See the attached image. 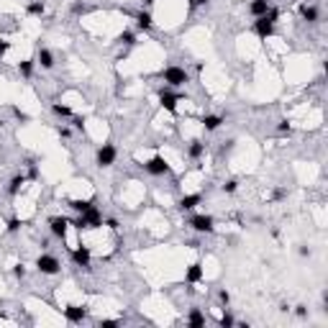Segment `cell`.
Returning a JSON list of instances; mask_svg holds the SVG:
<instances>
[{
    "mask_svg": "<svg viewBox=\"0 0 328 328\" xmlns=\"http://www.w3.org/2000/svg\"><path fill=\"white\" fill-rule=\"evenodd\" d=\"M277 18H279V10L277 8H269L267 10V16H259L254 21V33L259 39H269V36H275V24H277Z\"/></svg>",
    "mask_w": 328,
    "mask_h": 328,
    "instance_id": "cell-1",
    "label": "cell"
},
{
    "mask_svg": "<svg viewBox=\"0 0 328 328\" xmlns=\"http://www.w3.org/2000/svg\"><path fill=\"white\" fill-rule=\"evenodd\" d=\"M72 226L77 231H93V228H100L103 226V213H100L95 205H90L85 213H80L75 221H72Z\"/></svg>",
    "mask_w": 328,
    "mask_h": 328,
    "instance_id": "cell-2",
    "label": "cell"
},
{
    "mask_svg": "<svg viewBox=\"0 0 328 328\" xmlns=\"http://www.w3.org/2000/svg\"><path fill=\"white\" fill-rule=\"evenodd\" d=\"M162 80L169 85V87H182L185 82H190V75L185 67H177V64H169L167 70L162 72Z\"/></svg>",
    "mask_w": 328,
    "mask_h": 328,
    "instance_id": "cell-3",
    "label": "cell"
},
{
    "mask_svg": "<svg viewBox=\"0 0 328 328\" xmlns=\"http://www.w3.org/2000/svg\"><path fill=\"white\" fill-rule=\"evenodd\" d=\"M187 226H190L192 231H198V233H213V231H216V221H213V216H205V213L192 216L187 221Z\"/></svg>",
    "mask_w": 328,
    "mask_h": 328,
    "instance_id": "cell-4",
    "label": "cell"
},
{
    "mask_svg": "<svg viewBox=\"0 0 328 328\" xmlns=\"http://www.w3.org/2000/svg\"><path fill=\"white\" fill-rule=\"evenodd\" d=\"M36 269L41 275H59L62 272V264H59V259L56 256H51V254H41L39 259H36Z\"/></svg>",
    "mask_w": 328,
    "mask_h": 328,
    "instance_id": "cell-5",
    "label": "cell"
},
{
    "mask_svg": "<svg viewBox=\"0 0 328 328\" xmlns=\"http://www.w3.org/2000/svg\"><path fill=\"white\" fill-rule=\"evenodd\" d=\"M116 156H118V149L113 144H103L95 154V164L98 167H113L116 164Z\"/></svg>",
    "mask_w": 328,
    "mask_h": 328,
    "instance_id": "cell-6",
    "label": "cell"
},
{
    "mask_svg": "<svg viewBox=\"0 0 328 328\" xmlns=\"http://www.w3.org/2000/svg\"><path fill=\"white\" fill-rule=\"evenodd\" d=\"M144 169H146V172H149V175H154V177H162V175H169V172H172V167L167 164V159H164L162 154L151 156V159L144 164Z\"/></svg>",
    "mask_w": 328,
    "mask_h": 328,
    "instance_id": "cell-7",
    "label": "cell"
},
{
    "mask_svg": "<svg viewBox=\"0 0 328 328\" xmlns=\"http://www.w3.org/2000/svg\"><path fill=\"white\" fill-rule=\"evenodd\" d=\"M177 103H179V95H177V93H172L169 87H159V105H162L167 113L177 116Z\"/></svg>",
    "mask_w": 328,
    "mask_h": 328,
    "instance_id": "cell-8",
    "label": "cell"
},
{
    "mask_svg": "<svg viewBox=\"0 0 328 328\" xmlns=\"http://www.w3.org/2000/svg\"><path fill=\"white\" fill-rule=\"evenodd\" d=\"M67 228H70V221H67L64 216H51L49 218V231H51L54 239L64 241L67 239Z\"/></svg>",
    "mask_w": 328,
    "mask_h": 328,
    "instance_id": "cell-9",
    "label": "cell"
},
{
    "mask_svg": "<svg viewBox=\"0 0 328 328\" xmlns=\"http://www.w3.org/2000/svg\"><path fill=\"white\" fill-rule=\"evenodd\" d=\"M298 13H300L303 21H308V24H318V21H321V10H318V5H313V3H300Z\"/></svg>",
    "mask_w": 328,
    "mask_h": 328,
    "instance_id": "cell-10",
    "label": "cell"
},
{
    "mask_svg": "<svg viewBox=\"0 0 328 328\" xmlns=\"http://www.w3.org/2000/svg\"><path fill=\"white\" fill-rule=\"evenodd\" d=\"M64 318L70 323H82L87 318V308H80V305H67V308H64Z\"/></svg>",
    "mask_w": 328,
    "mask_h": 328,
    "instance_id": "cell-11",
    "label": "cell"
},
{
    "mask_svg": "<svg viewBox=\"0 0 328 328\" xmlns=\"http://www.w3.org/2000/svg\"><path fill=\"white\" fill-rule=\"evenodd\" d=\"M90 259H93V254H90V249L87 246H77L72 249V262L77 267H90Z\"/></svg>",
    "mask_w": 328,
    "mask_h": 328,
    "instance_id": "cell-12",
    "label": "cell"
},
{
    "mask_svg": "<svg viewBox=\"0 0 328 328\" xmlns=\"http://www.w3.org/2000/svg\"><path fill=\"white\" fill-rule=\"evenodd\" d=\"M200 202H202V195H200V192H192V195H185V198L177 200V208L185 213V210H192L195 205H200Z\"/></svg>",
    "mask_w": 328,
    "mask_h": 328,
    "instance_id": "cell-13",
    "label": "cell"
},
{
    "mask_svg": "<svg viewBox=\"0 0 328 328\" xmlns=\"http://www.w3.org/2000/svg\"><path fill=\"white\" fill-rule=\"evenodd\" d=\"M185 279H187V285H198V282H202V264H200V262H192V264L187 267Z\"/></svg>",
    "mask_w": 328,
    "mask_h": 328,
    "instance_id": "cell-14",
    "label": "cell"
},
{
    "mask_svg": "<svg viewBox=\"0 0 328 328\" xmlns=\"http://www.w3.org/2000/svg\"><path fill=\"white\" fill-rule=\"evenodd\" d=\"M133 18H136L139 31H151V28H154V21H151V13H149V10H139V13H133Z\"/></svg>",
    "mask_w": 328,
    "mask_h": 328,
    "instance_id": "cell-15",
    "label": "cell"
},
{
    "mask_svg": "<svg viewBox=\"0 0 328 328\" xmlns=\"http://www.w3.org/2000/svg\"><path fill=\"white\" fill-rule=\"evenodd\" d=\"M269 8H272L269 0H252V3H249V13H252L254 18H259V16H267Z\"/></svg>",
    "mask_w": 328,
    "mask_h": 328,
    "instance_id": "cell-16",
    "label": "cell"
},
{
    "mask_svg": "<svg viewBox=\"0 0 328 328\" xmlns=\"http://www.w3.org/2000/svg\"><path fill=\"white\" fill-rule=\"evenodd\" d=\"M187 326H192V328H202V326H205V315H202L200 308H190V313H187Z\"/></svg>",
    "mask_w": 328,
    "mask_h": 328,
    "instance_id": "cell-17",
    "label": "cell"
},
{
    "mask_svg": "<svg viewBox=\"0 0 328 328\" xmlns=\"http://www.w3.org/2000/svg\"><path fill=\"white\" fill-rule=\"evenodd\" d=\"M36 62L44 67V70H51V67H54V54H51L47 47H41L39 54H36Z\"/></svg>",
    "mask_w": 328,
    "mask_h": 328,
    "instance_id": "cell-18",
    "label": "cell"
},
{
    "mask_svg": "<svg viewBox=\"0 0 328 328\" xmlns=\"http://www.w3.org/2000/svg\"><path fill=\"white\" fill-rule=\"evenodd\" d=\"M202 154H205V144H202L200 139H192L190 146H187V156L190 159H200Z\"/></svg>",
    "mask_w": 328,
    "mask_h": 328,
    "instance_id": "cell-19",
    "label": "cell"
},
{
    "mask_svg": "<svg viewBox=\"0 0 328 328\" xmlns=\"http://www.w3.org/2000/svg\"><path fill=\"white\" fill-rule=\"evenodd\" d=\"M24 185H26V175L10 177V182H8V195H18V192L24 190Z\"/></svg>",
    "mask_w": 328,
    "mask_h": 328,
    "instance_id": "cell-20",
    "label": "cell"
},
{
    "mask_svg": "<svg viewBox=\"0 0 328 328\" xmlns=\"http://www.w3.org/2000/svg\"><path fill=\"white\" fill-rule=\"evenodd\" d=\"M67 205H70L75 213H85L90 205H95V198H90V200H77V198H72V200H67Z\"/></svg>",
    "mask_w": 328,
    "mask_h": 328,
    "instance_id": "cell-21",
    "label": "cell"
},
{
    "mask_svg": "<svg viewBox=\"0 0 328 328\" xmlns=\"http://www.w3.org/2000/svg\"><path fill=\"white\" fill-rule=\"evenodd\" d=\"M221 123H223V116H205L202 118V128L205 131H218Z\"/></svg>",
    "mask_w": 328,
    "mask_h": 328,
    "instance_id": "cell-22",
    "label": "cell"
},
{
    "mask_svg": "<svg viewBox=\"0 0 328 328\" xmlns=\"http://www.w3.org/2000/svg\"><path fill=\"white\" fill-rule=\"evenodd\" d=\"M44 10H47L44 0H31V3L26 5V13H28V16H44Z\"/></svg>",
    "mask_w": 328,
    "mask_h": 328,
    "instance_id": "cell-23",
    "label": "cell"
},
{
    "mask_svg": "<svg viewBox=\"0 0 328 328\" xmlns=\"http://www.w3.org/2000/svg\"><path fill=\"white\" fill-rule=\"evenodd\" d=\"M118 44H123V47H126V49H131L133 44H136V33L126 28V31H123L121 36H118Z\"/></svg>",
    "mask_w": 328,
    "mask_h": 328,
    "instance_id": "cell-24",
    "label": "cell"
},
{
    "mask_svg": "<svg viewBox=\"0 0 328 328\" xmlns=\"http://www.w3.org/2000/svg\"><path fill=\"white\" fill-rule=\"evenodd\" d=\"M18 72L21 77H26V80H31V75H33V59H24L18 64Z\"/></svg>",
    "mask_w": 328,
    "mask_h": 328,
    "instance_id": "cell-25",
    "label": "cell"
},
{
    "mask_svg": "<svg viewBox=\"0 0 328 328\" xmlns=\"http://www.w3.org/2000/svg\"><path fill=\"white\" fill-rule=\"evenodd\" d=\"M54 110V116H59V118H72V108L70 105H59V103H54L51 105Z\"/></svg>",
    "mask_w": 328,
    "mask_h": 328,
    "instance_id": "cell-26",
    "label": "cell"
},
{
    "mask_svg": "<svg viewBox=\"0 0 328 328\" xmlns=\"http://www.w3.org/2000/svg\"><path fill=\"white\" fill-rule=\"evenodd\" d=\"M221 190L226 192V195H233V192L239 190V182H236V179H228L226 185H221Z\"/></svg>",
    "mask_w": 328,
    "mask_h": 328,
    "instance_id": "cell-27",
    "label": "cell"
},
{
    "mask_svg": "<svg viewBox=\"0 0 328 328\" xmlns=\"http://www.w3.org/2000/svg\"><path fill=\"white\" fill-rule=\"evenodd\" d=\"M218 323H221L223 328H231V326H236V318H233V315H231V313H223Z\"/></svg>",
    "mask_w": 328,
    "mask_h": 328,
    "instance_id": "cell-28",
    "label": "cell"
},
{
    "mask_svg": "<svg viewBox=\"0 0 328 328\" xmlns=\"http://www.w3.org/2000/svg\"><path fill=\"white\" fill-rule=\"evenodd\" d=\"M277 131L282 133V136H285V133L290 136V133H292V126H290V121H279V123H277Z\"/></svg>",
    "mask_w": 328,
    "mask_h": 328,
    "instance_id": "cell-29",
    "label": "cell"
},
{
    "mask_svg": "<svg viewBox=\"0 0 328 328\" xmlns=\"http://www.w3.org/2000/svg\"><path fill=\"white\" fill-rule=\"evenodd\" d=\"M21 226H24V221H21V218H10L8 221V231L16 233V231H21Z\"/></svg>",
    "mask_w": 328,
    "mask_h": 328,
    "instance_id": "cell-30",
    "label": "cell"
},
{
    "mask_svg": "<svg viewBox=\"0 0 328 328\" xmlns=\"http://www.w3.org/2000/svg\"><path fill=\"white\" fill-rule=\"evenodd\" d=\"M72 126H75L77 131H85V118H82V116H72Z\"/></svg>",
    "mask_w": 328,
    "mask_h": 328,
    "instance_id": "cell-31",
    "label": "cell"
},
{
    "mask_svg": "<svg viewBox=\"0 0 328 328\" xmlns=\"http://www.w3.org/2000/svg\"><path fill=\"white\" fill-rule=\"evenodd\" d=\"M13 275H16L18 279H24L28 272H26V267H24V264H16V267H13Z\"/></svg>",
    "mask_w": 328,
    "mask_h": 328,
    "instance_id": "cell-32",
    "label": "cell"
},
{
    "mask_svg": "<svg viewBox=\"0 0 328 328\" xmlns=\"http://www.w3.org/2000/svg\"><path fill=\"white\" fill-rule=\"evenodd\" d=\"M218 300H221V305H228V303H231L228 290H221V292H218Z\"/></svg>",
    "mask_w": 328,
    "mask_h": 328,
    "instance_id": "cell-33",
    "label": "cell"
},
{
    "mask_svg": "<svg viewBox=\"0 0 328 328\" xmlns=\"http://www.w3.org/2000/svg\"><path fill=\"white\" fill-rule=\"evenodd\" d=\"M118 321L116 318H105V321H100V328H116Z\"/></svg>",
    "mask_w": 328,
    "mask_h": 328,
    "instance_id": "cell-34",
    "label": "cell"
},
{
    "mask_svg": "<svg viewBox=\"0 0 328 328\" xmlns=\"http://www.w3.org/2000/svg\"><path fill=\"white\" fill-rule=\"evenodd\" d=\"M210 0H190V10H195V8H200V5H208Z\"/></svg>",
    "mask_w": 328,
    "mask_h": 328,
    "instance_id": "cell-35",
    "label": "cell"
},
{
    "mask_svg": "<svg viewBox=\"0 0 328 328\" xmlns=\"http://www.w3.org/2000/svg\"><path fill=\"white\" fill-rule=\"evenodd\" d=\"M285 195H287V190H282V187H277V190L272 192V198H275V200H282Z\"/></svg>",
    "mask_w": 328,
    "mask_h": 328,
    "instance_id": "cell-36",
    "label": "cell"
},
{
    "mask_svg": "<svg viewBox=\"0 0 328 328\" xmlns=\"http://www.w3.org/2000/svg\"><path fill=\"white\" fill-rule=\"evenodd\" d=\"M72 10H75V13H87L90 8H87V5H82V3H75V8H72Z\"/></svg>",
    "mask_w": 328,
    "mask_h": 328,
    "instance_id": "cell-37",
    "label": "cell"
},
{
    "mask_svg": "<svg viewBox=\"0 0 328 328\" xmlns=\"http://www.w3.org/2000/svg\"><path fill=\"white\" fill-rule=\"evenodd\" d=\"M59 136H62V139H70V136H72V131L67 128V126H59Z\"/></svg>",
    "mask_w": 328,
    "mask_h": 328,
    "instance_id": "cell-38",
    "label": "cell"
},
{
    "mask_svg": "<svg viewBox=\"0 0 328 328\" xmlns=\"http://www.w3.org/2000/svg\"><path fill=\"white\" fill-rule=\"evenodd\" d=\"M105 226H108L110 231H118V221H116V218H108V221H105Z\"/></svg>",
    "mask_w": 328,
    "mask_h": 328,
    "instance_id": "cell-39",
    "label": "cell"
},
{
    "mask_svg": "<svg viewBox=\"0 0 328 328\" xmlns=\"http://www.w3.org/2000/svg\"><path fill=\"white\" fill-rule=\"evenodd\" d=\"M295 313L300 315V318H305V315H308V308H305V305H298V308H295Z\"/></svg>",
    "mask_w": 328,
    "mask_h": 328,
    "instance_id": "cell-40",
    "label": "cell"
},
{
    "mask_svg": "<svg viewBox=\"0 0 328 328\" xmlns=\"http://www.w3.org/2000/svg\"><path fill=\"white\" fill-rule=\"evenodd\" d=\"M8 49H10V41H0V56H3Z\"/></svg>",
    "mask_w": 328,
    "mask_h": 328,
    "instance_id": "cell-41",
    "label": "cell"
},
{
    "mask_svg": "<svg viewBox=\"0 0 328 328\" xmlns=\"http://www.w3.org/2000/svg\"><path fill=\"white\" fill-rule=\"evenodd\" d=\"M28 177H31V179H36V177H39V172H36V167H31V169H28Z\"/></svg>",
    "mask_w": 328,
    "mask_h": 328,
    "instance_id": "cell-42",
    "label": "cell"
},
{
    "mask_svg": "<svg viewBox=\"0 0 328 328\" xmlns=\"http://www.w3.org/2000/svg\"><path fill=\"white\" fill-rule=\"evenodd\" d=\"M300 254H303V256H310L313 252H310V249H308V246H300Z\"/></svg>",
    "mask_w": 328,
    "mask_h": 328,
    "instance_id": "cell-43",
    "label": "cell"
}]
</instances>
